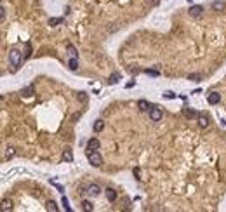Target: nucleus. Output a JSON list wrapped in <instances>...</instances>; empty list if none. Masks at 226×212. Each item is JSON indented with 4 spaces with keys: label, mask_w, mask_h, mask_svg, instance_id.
<instances>
[{
    "label": "nucleus",
    "mask_w": 226,
    "mask_h": 212,
    "mask_svg": "<svg viewBox=\"0 0 226 212\" xmlns=\"http://www.w3.org/2000/svg\"><path fill=\"white\" fill-rule=\"evenodd\" d=\"M68 68H70L71 71H75L78 68V57H71L70 61H68Z\"/></svg>",
    "instance_id": "ddd939ff"
},
{
    "label": "nucleus",
    "mask_w": 226,
    "mask_h": 212,
    "mask_svg": "<svg viewBox=\"0 0 226 212\" xmlns=\"http://www.w3.org/2000/svg\"><path fill=\"white\" fill-rule=\"evenodd\" d=\"M82 209H84L85 212H92L94 210V205H92L89 200H84V202H82Z\"/></svg>",
    "instance_id": "4468645a"
},
{
    "label": "nucleus",
    "mask_w": 226,
    "mask_h": 212,
    "mask_svg": "<svg viewBox=\"0 0 226 212\" xmlns=\"http://www.w3.org/2000/svg\"><path fill=\"white\" fill-rule=\"evenodd\" d=\"M124 204H125V209L129 210V209H131V207H129V198H125V200H124Z\"/></svg>",
    "instance_id": "2f4dec72"
},
{
    "label": "nucleus",
    "mask_w": 226,
    "mask_h": 212,
    "mask_svg": "<svg viewBox=\"0 0 226 212\" xmlns=\"http://www.w3.org/2000/svg\"><path fill=\"white\" fill-rule=\"evenodd\" d=\"M11 209H12V202H11V200H2V210L7 212V210H11Z\"/></svg>",
    "instance_id": "dca6fc26"
},
{
    "label": "nucleus",
    "mask_w": 226,
    "mask_h": 212,
    "mask_svg": "<svg viewBox=\"0 0 226 212\" xmlns=\"http://www.w3.org/2000/svg\"><path fill=\"white\" fill-rule=\"evenodd\" d=\"M63 158L66 160V162H71V160H73V153H71L70 148H66V149L63 151Z\"/></svg>",
    "instance_id": "2eb2a0df"
},
{
    "label": "nucleus",
    "mask_w": 226,
    "mask_h": 212,
    "mask_svg": "<svg viewBox=\"0 0 226 212\" xmlns=\"http://www.w3.org/2000/svg\"><path fill=\"white\" fill-rule=\"evenodd\" d=\"M59 23H63V19H61V18H50V19H49L50 26H57Z\"/></svg>",
    "instance_id": "aec40b11"
},
{
    "label": "nucleus",
    "mask_w": 226,
    "mask_h": 212,
    "mask_svg": "<svg viewBox=\"0 0 226 212\" xmlns=\"http://www.w3.org/2000/svg\"><path fill=\"white\" fill-rule=\"evenodd\" d=\"M63 205H64V209H66V210H68V212L71 210L70 207H68V200H66V197H63Z\"/></svg>",
    "instance_id": "bb28decb"
},
{
    "label": "nucleus",
    "mask_w": 226,
    "mask_h": 212,
    "mask_svg": "<svg viewBox=\"0 0 226 212\" xmlns=\"http://www.w3.org/2000/svg\"><path fill=\"white\" fill-rule=\"evenodd\" d=\"M85 193H87V195H91V197H98L99 193H101V188H99L98 184H89Z\"/></svg>",
    "instance_id": "39448f33"
},
{
    "label": "nucleus",
    "mask_w": 226,
    "mask_h": 212,
    "mask_svg": "<svg viewBox=\"0 0 226 212\" xmlns=\"http://www.w3.org/2000/svg\"><path fill=\"white\" fill-rule=\"evenodd\" d=\"M47 210H50V212H57V205H56V202L49 200V202H47Z\"/></svg>",
    "instance_id": "a211bd4d"
},
{
    "label": "nucleus",
    "mask_w": 226,
    "mask_h": 212,
    "mask_svg": "<svg viewBox=\"0 0 226 212\" xmlns=\"http://www.w3.org/2000/svg\"><path fill=\"white\" fill-rule=\"evenodd\" d=\"M31 54V47H30V43H26V57H30Z\"/></svg>",
    "instance_id": "7c9ffc66"
},
{
    "label": "nucleus",
    "mask_w": 226,
    "mask_h": 212,
    "mask_svg": "<svg viewBox=\"0 0 226 212\" xmlns=\"http://www.w3.org/2000/svg\"><path fill=\"white\" fill-rule=\"evenodd\" d=\"M144 2H146L148 5H151V7H155V5H158V2H160V0H144Z\"/></svg>",
    "instance_id": "4be33fe9"
},
{
    "label": "nucleus",
    "mask_w": 226,
    "mask_h": 212,
    "mask_svg": "<svg viewBox=\"0 0 226 212\" xmlns=\"http://www.w3.org/2000/svg\"><path fill=\"white\" fill-rule=\"evenodd\" d=\"M150 118L153 122H158L162 118V110H160V108H151V110H150Z\"/></svg>",
    "instance_id": "20e7f679"
},
{
    "label": "nucleus",
    "mask_w": 226,
    "mask_h": 212,
    "mask_svg": "<svg viewBox=\"0 0 226 212\" xmlns=\"http://www.w3.org/2000/svg\"><path fill=\"white\" fill-rule=\"evenodd\" d=\"M146 73H148V75H153V77L158 75V71H157V70H146Z\"/></svg>",
    "instance_id": "cd10ccee"
},
{
    "label": "nucleus",
    "mask_w": 226,
    "mask_h": 212,
    "mask_svg": "<svg viewBox=\"0 0 226 212\" xmlns=\"http://www.w3.org/2000/svg\"><path fill=\"white\" fill-rule=\"evenodd\" d=\"M78 99H80L82 103H85V101H87V94H85V92H80V94H78Z\"/></svg>",
    "instance_id": "b1692460"
},
{
    "label": "nucleus",
    "mask_w": 226,
    "mask_h": 212,
    "mask_svg": "<svg viewBox=\"0 0 226 212\" xmlns=\"http://www.w3.org/2000/svg\"><path fill=\"white\" fill-rule=\"evenodd\" d=\"M103 129H105V122H103V120H96V122H94V130H96V132H101Z\"/></svg>",
    "instance_id": "f3484780"
},
{
    "label": "nucleus",
    "mask_w": 226,
    "mask_h": 212,
    "mask_svg": "<svg viewBox=\"0 0 226 212\" xmlns=\"http://www.w3.org/2000/svg\"><path fill=\"white\" fill-rule=\"evenodd\" d=\"M118 78H120V75H118V73H113L111 77H110V84H117V82H118Z\"/></svg>",
    "instance_id": "412c9836"
},
{
    "label": "nucleus",
    "mask_w": 226,
    "mask_h": 212,
    "mask_svg": "<svg viewBox=\"0 0 226 212\" xmlns=\"http://www.w3.org/2000/svg\"><path fill=\"white\" fill-rule=\"evenodd\" d=\"M31 92H33V87H26V89L23 91V94H24V96H31Z\"/></svg>",
    "instance_id": "5701e85b"
},
{
    "label": "nucleus",
    "mask_w": 226,
    "mask_h": 212,
    "mask_svg": "<svg viewBox=\"0 0 226 212\" xmlns=\"http://www.w3.org/2000/svg\"><path fill=\"white\" fill-rule=\"evenodd\" d=\"M207 101H209V104H218L219 101H221V94H219V92H216V91H212L211 94H209Z\"/></svg>",
    "instance_id": "423d86ee"
},
{
    "label": "nucleus",
    "mask_w": 226,
    "mask_h": 212,
    "mask_svg": "<svg viewBox=\"0 0 226 212\" xmlns=\"http://www.w3.org/2000/svg\"><path fill=\"white\" fill-rule=\"evenodd\" d=\"M139 174H141V170H139V167H136V169H134V176L137 177V179H141V177H139Z\"/></svg>",
    "instance_id": "c756f323"
},
{
    "label": "nucleus",
    "mask_w": 226,
    "mask_h": 212,
    "mask_svg": "<svg viewBox=\"0 0 226 212\" xmlns=\"http://www.w3.org/2000/svg\"><path fill=\"white\" fill-rule=\"evenodd\" d=\"M163 96H165V98H167V99H172V98H176V94H174V92H170V91H167V92H165V94H163Z\"/></svg>",
    "instance_id": "a878e982"
},
{
    "label": "nucleus",
    "mask_w": 226,
    "mask_h": 212,
    "mask_svg": "<svg viewBox=\"0 0 226 212\" xmlns=\"http://www.w3.org/2000/svg\"><path fill=\"white\" fill-rule=\"evenodd\" d=\"M212 9H214V11H219V12H223V11L226 9V4L223 2V0H214V2H212Z\"/></svg>",
    "instance_id": "6e6552de"
},
{
    "label": "nucleus",
    "mask_w": 226,
    "mask_h": 212,
    "mask_svg": "<svg viewBox=\"0 0 226 212\" xmlns=\"http://www.w3.org/2000/svg\"><path fill=\"white\" fill-rule=\"evenodd\" d=\"M68 52H70V56L71 57H78V52H77V49L71 45V43H68Z\"/></svg>",
    "instance_id": "6ab92c4d"
},
{
    "label": "nucleus",
    "mask_w": 226,
    "mask_h": 212,
    "mask_svg": "<svg viewBox=\"0 0 226 212\" xmlns=\"http://www.w3.org/2000/svg\"><path fill=\"white\" fill-rule=\"evenodd\" d=\"M106 198H108V202H115L117 200V191L113 188H106Z\"/></svg>",
    "instance_id": "9b49d317"
},
{
    "label": "nucleus",
    "mask_w": 226,
    "mask_h": 212,
    "mask_svg": "<svg viewBox=\"0 0 226 212\" xmlns=\"http://www.w3.org/2000/svg\"><path fill=\"white\" fill-rule=\"evenodd\" d=\"M7 156H9V158L14 156V148H7Z\"/></svg>",
    "instance_id": "c85d7f7f"
},
{
    "label": "nucleus",
    "mask_w": 226,
    "mask_h": 212,
    "mask_svg": "<svg viewBox=\"0 0 226 212\" xmlns=\"http://www.w3.org/2000/svg\"><path fill=\"white\" fill-rule=\"evenodd\" d=\"M183 115L186 117V118H198V113L195 111V110H191V108H183Z\"/></svg>",
    "instance_id": "0eeeda50"
},
{
    "label": "nucleus",
    "mask_w": 226,
    "mask_h": 212,
    "mask_svg": "<svg viewBox=\"0 0 226 212\" xmlns=\"http://www.w3.org/2000/svg\"><path fill=\"white\" fill-rule=\"evenodd\" d=\"M87 158H89L91 165H94V167H101V165H103V156L99 155L98 151H89Z\"/></svg>",
    "instance_id": "f03ea898"
},
{
    "label": "nucleus",
    "mask_w": 226,
    "mask_h": 212,
    "mask_svg": "<svg viewBox=\"0 0 226 212\" xmlns=\"http://www.w3.org/2000/svg\"><path fill=\"white\" fill-rule=\"evenodd\" d=\"M198 125L202 129H207L209 127V118H207L205 115H198Z\"/></svg>",
    "instance_id": "f8f14e48"
},
{
    "label": "nucleus",
    "mask_w": 226,
    "mask_h": 212,
    "mask_svg": "<svg viewBox=\"0 0 226 212\" xmlns=\"http://www.w3.org/2000/svg\"><path fill=\"white\" fill-rule=\"evenodd\" d=\"M9 63L12 64V66H21V63H23V56H21V52L18 49H12V50H9Z\"/></svg>",
    "instance_id": "f257e3e1"
},
{
    "label": "nucleus",
    "mask_w": 226,
    "mask_h": 212,
    "mask_svg": "<svg viewBox=\"0 0 226 212\" xmlns=\"http://www.w3.org/2000/svg\"><path fill=\"white\" fill-rule=\"evenodd\" d=\"M137 108H139L141 111H150V110H151V106L148 104V101H144V99H139V101H137Z\"/></svg>",
    "instance_id": "9d476101"
},
{
    "label": "nucleus",
    "mask_w": 226,
    "mask_h": 212,
    "mask_svg": "<svg viewBox=\"0 0 226 212\" xmlns=\"http://www.w3.org/2000/svg\"><path fill=\"white\" fill-rule=\"evenodd\" d=\"M188 12H190L191 18L198 19V18H202V16H204V7H202V5H191Z\"/></svg>",
    "instance_id": "7ed1b4c3"
},
{
    "label": "nucleus",
    "mask_w": 226,
    "mask_h": 212,
    "mask_svg": "<svg viewBox=\"0 0 226 212\" xmlns=\"http://www.w3.org/2000/svg\"><path fill=\"white\" fill-rule=\"evenodd\" d=\"M200 75H190V77H188V80H193V82H198V80H200Z\"/></svg>",
    "instance_id": "393cba45"
},
{
    "label": "nucleus",
    "mask_w": 226,
    "mask_h": 212,
    "mask_svg": "<svg viewBox=\"0 0 226 212\" xmlns=\"http://www.w3.org/2000/svg\"><path fill=\"white\" fill-rule=\"evenodd\" d=\"M87 148L91 149V151H96V149L99 148V141L96 139V137H92V139H89V141H87Z\"/></svg>",
    "instance_id": "1a4fd4ad"
}]
</instances>
